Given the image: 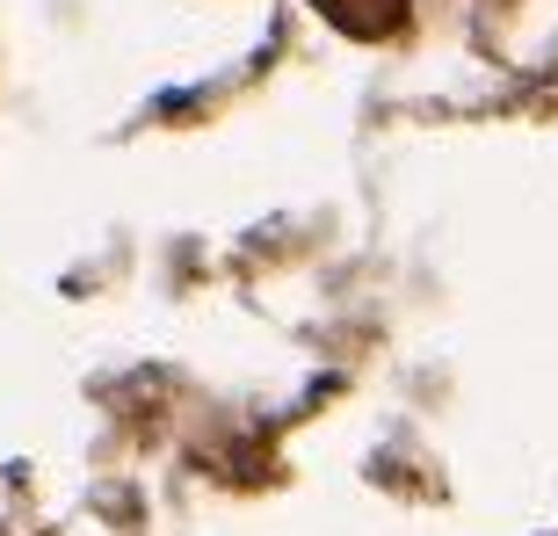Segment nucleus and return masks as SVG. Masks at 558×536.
Wrapping results in <instances>:
<instances>
[{
  "label": "nucleus",
  "instance_id": "f257e3e1",
  "mask_svg": "<svg viewBox=\"0 0 558 536\" xmlns=\"http://www.w3.org/2000/svg\"><path fill=\"white\" fill-rule=\"evenodd\" d=\"M341 29H355V37H385L399 15H407V0H319Z\"/></svg>",
  "mask_w": 558,
  "mask_h": 536
}]
</instances>
